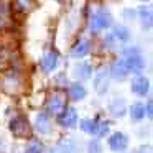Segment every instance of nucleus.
<instances>
[{
    "label": "nucleus",
    "mask_w": 153,
    "mask_h": 153,
    "mask_svg": "<svg viewBox=\"0 0 153 153\" xmlns=\"http://www.w3.org/2000/svg\"><path fill=\"white\" fill-rule=\"evenodd\" d=\"M123 61H125L128 71H133L140 76L143 69H145V59H143L142 53H140L137 48H128V50H123Z\"/></svg>",
    "instance_id": "obj_1"
},
{
    "label": "nucleus",
    "mask_w": 153,
    "mask_h": 153,
    "mask_svg": "<svg viewBox=\"0 0 153 153\" xmlns=\"http://www.w3.org/2000/svg\"><path fill=\"white\" fill-rule=\"evenodd\" d=\"M112 25V15H110L109 10L105 8H100L91 18V30L92 31H100L104 28H109Z\"/></svg>",
    "instance_id": "obj_2"
},
{
    "label": "nucleus",
    "mask_w": 153,
    "mask_h": 153,
    "mask_svg": "<svg viewBox=\"0 0 153 153\" xmlns=\"http://www.w3.org/2000/svg\"><path fill=\"white\" fill-rule=\"evenodd\" d=\"M109 79H110V74H109V69L107 68H100L97 69V73L94 74V91H96L99 96H104L109 89Z\"/></svg>",
    "instance_id": "obj_3"
},
{
    "label": "nucleus",
    "mask_w": 153,
    "mask_h": 153,
    "mask_svg": "<svg viewBox=\"0 0 153 153\" xmlns=\"http://www.w3.org/2000/svg\"><path fill=\"white\" fill-rule=\"evenodd\" d=\"M10 130L15 137L18 138H25V137H30V125H28V120L25 115H17L13 120L10 122Z\"/></svg>",
    "instance_id": "obj_4"
},
{
    "label": "nucleus",
    "mask_w": 153,
    "mask_h": 153,
    "mask_svg": "<svg viewBox=\"0 0 153 153\" xmlns=\"http://www.w3.org/2000/svg\"><path fill=\"white\" fill-rule=\"evenodd\" d=\"M58 122H59V125H63L64 128H74V127L77 125V112H76V109L69 107V109L63 110L61 115H59V119H58Z\"/></svg>",
    "instance_id": "obj_5"
},
{
    "label": "nucleus",
    "mask_w": 153,
    "mask_h": 153,
    "mask_svg": "<svg viewBox=\"0 0 153 153\" xmlns=\"http://www.w3.org/2000/svg\"><path fill=\"white\" fill-rule=\"evenodd\" d=\"M109 146L114 152H123V150L128 146V138H127V135H123L122 132H115V133H112L110 138H109Z\"/></svg>",
    "instance_id": "obj_6"
},
{
    "label": "nucleus",
    "mask_w": 153,
    "mask_h": 153,
    "mask_svg": "<svg viewBox=\"0 0 153 153\" xmlns=\"http://www.w3.org/2000/svg\"><path fill=\"white\" fill-rule=\"evenodd\" d=\"M128 73L130 71H128V68H127V64L123 59H117L115 63L112 64V68L109 69L110 77H114V79H117V81H123L128 76Z\"/></svg>",
    "instance_id": "obj_7"
},
{
    "label": "nucleus",
    "mask_w": 153,
    "mask_h": 153,
    "mask_svg": "<svg viewBox=\"0 0 153 153\" xmlns=\"http://www.w3.org/2000/svg\"><path fill=\"white\" fill-rule=\"evenodd\" d=\"M64 109V94L63 92H54L48 99V112L50 114H61Z\"/></svg>",
    "instance_id": "obj_8"
},
{
    "label": "nucleus",
    "mask_w": 153,
    "mask_h": 153,
    "mask_svg": "<svg viewBox=\"0 0 153 153\" xmlns=\"http://www.w3.org/2000/svg\"><path fill=\"white\" fill-rule=\"evenodd\" d=\"M150 89V82L145 76H135L132 81V92L137 96H145Z\"/></svg>",
    "instance_id": "obj_9"
},
{
    "label": "nucleus",
    "mask_w": 153,
    "mask_h": 153,
    "mask_svg": "<svg viewBox=\"0 0 153 153\" xmlns=\"http://www.w3.org/2000/svg\"><path fill=\"white\" fill-rule=\"evenodd\" d=\"M56 66H58V53L50 51V53L45 54L43 59H41V68H43L45 73H51Z\"/></svg>",
    "instance_id": "obj_10"
},
{
    "label": "nucleus",
    "mask_w": 153,
    "mask_h": 153,
    "mask_svg": "<svg viewBox=\"0 0 153 153\" xmlns=\"http://www.w3.org/2000/svg\"><path fill=\"white\" fill-rule=\"evenodd\" d=\"M91 51V43L89 40H81L79 43L74 45V48L71 50V56L74 58H84L86 54H89Z\"/></svg>",
    "instance_id": "obj_11"
},
{
    "label": "nucleus",
    "mask_w": 153,
    "mask_h": 153,
    "mask_svg": "<svg viewBox=\"0 0 153 153\" xmlns=\"http://www.w3.org/2000/svg\"><path fill=\"white\" fill-rule=\"evenodd\" d=\"M36 130L40 133H50L51 130V120L46 114H38L36 115Z\"/></svg>",
    "instance_id": "obj_12"
},
{
    "label": "nucleus",
    "mask_w": 153,
    "mask_h": 153,
    "mask_svg": "<svg viewBox=\"0 0 153 153\" xmlns=\"http://www.w3.org/2000/svg\"><path fill=\"white\" fill-rule=\"evenodd\" d=\"M69 97L73 100H82L84 97H86V87L82 86V84H79V82H74V84H71V87H69Z\"/></svg>",
    "instance_id": "obj_13"
},
{
    "label": "nucleus",
    "mask_w": 153,
    "mask_h": 153,
    "mask_svg": "<svg viewBox=\"0 0 153 153\" xmlns=\"http://www.w3.org/2000/svg\"><path fill=\"white\" fill-rule=\"evenodd\" d=\"M109 110H110V114H112L114 117H122L123 114H125V102H123L122 99L112 100L110 105H109Z\"/></svg>",
    "instance_id": "obj_14"
},
{
    "label": "nucleus",
    "mask_w": 153,
    "mask_h": 153,
    "mask_svg": "<svg viewBox=\"0 0 153 153\" xmlns=\"http://www.w3.org/2000/svg\"><path fill=\"white\" fill-rule=\"evenodd\" d=\"M74 73H76V76L81 77V79H87V77L92 74V69H91V64L79 63L76 68H74Z\"/></svg>",
    "instance_id": "obj_15"
},
{
    "label": "nucleus",
    "mask_w": 153,
    "mask_h": 153,
    "mask_svg": "<svg viewBox=\"0 0 153 153\" xmlns=\"http://www.w3.org/2000/svg\"><path fill=\"white\" fill-rule=\"evenodd\" d=\"M130 117H132L133 122L142 120L143 117H145V107H143L142 104H133V105L130 107Z\"/></svg>",
    "instance_id": "obj_16"
},
{
    "label": "nucleus",
    "mask_w": 153,
    "mask_h": 153,
    "mask_svg": "<svg viewBox=\"0 0 153 153\" xmlns=\"http://www.w3.org/2000/svg\"><path fill=\"white\" fill-rule=\"evenodd\" d=\"M140 15V22H142L143 28H150L152 27V10L148 7H142L138 12Z\"/></svg>",
    "instance_id": "obj_17"
},
{
    "label": "nucleus",
    "mask_w": 153,
    "mask_h": 153,
    "mask_svg": "<svg viewBox=\"0 0 153 153\" xmlns=\"http://www.w3.org/2000/svg\"><path fill=\"white\" fill-rule=\"evenodd\" d=\"M97 123H99V120H91V119H84L81 120V128H82V132L86 133H94L96 135L97 132Z\"/></svg>",
    "instance_id": "obj_18"
},
{
    "label": "nucleus",
    "mask_w": 153,
    "mask_h": 153,
    "mask_svg": "<svg viewBox=\"0 0 153 153\" xmlns=\"http://www.w3.org/2000/svg\"><path fill=\"white\" fill-rule=\"evenodd\" d=\"M130 36V31L127 27H123V25H119V27L114 28V38H117L119 41H127Z\"/></svg>",
    "instance_id": "obj_19"
},
{
    "label": "nucleus",
    "mask_w": 153,
    "mask_h": 153,
    "mask_svg": "<svg viewBox=\"0 0 153 153\" xmlns=\"http://www.w3.org/2000/svg\"><path fill=\"white\" fill-rule=\"evenodd\" d=\"M107 132H109V122H99L97 123V132H96L97 137H104Z\"/></svg>",
    "instance_id": "obj_20"
},
{
    "label": "nucleus",
    "mask_w": 153,
    "mask_h": 153,
    "mask_svg": "<svg viewBox=\"0 0 153 153\" xmlns=\"http://www.w3.org/2000/svg\"><path fill=\"white\" fill-rule=\"evenodd\" d=\"M25 153H43V145H41V143H38V142H33L27 148V152H25Z\"/></svg>",
    "instance_id": "obj_21"
},
{
    "label": "nucleus",
    "mask_w": 153,
    "mask_h": 153,
    "mask_svg": "<svg viewBox=\"0 0 153 153\" xmlns=\"http://www.w3.org/2000/svg\"><path fill=\"white\" fill-rule=\"evenodd\" d=\"M100 152V145L97 140H92V142L89 143V153H99Z\"/></svg>",
    "instance_id": "obj_22"
},
{
    "label": "nucleus",
    "mask_w": 153,
    "mask_h": 153,
    "mask_svg": "<svg viewBox=\"0 0 153 153\" xmlns=\"http://www.w3.org/2000/svg\"><path fill=\"white\" fill-rule=\"evenodd\" d=\"M146 115H148V117H152V115H153V110H152V102H148V104H146Z\"/></svg>",
    "instance_id": "obj_23"
},
{
    "label": "nucleus",
    "mask_w": 153,
    "mask_h": 153,
    "mask_svg": "<svg viewBox=\"0 0 153 153\" xmlns=\"http://www.w3.org/2000/svg\"><path fill=\"white\" fill-rule=\"evenodd\" d=\"M138 153H152V148H150V146H142V148L138 150Z\"/></svg>",
    "instance_id": "obj_24"
}]
</instances>
